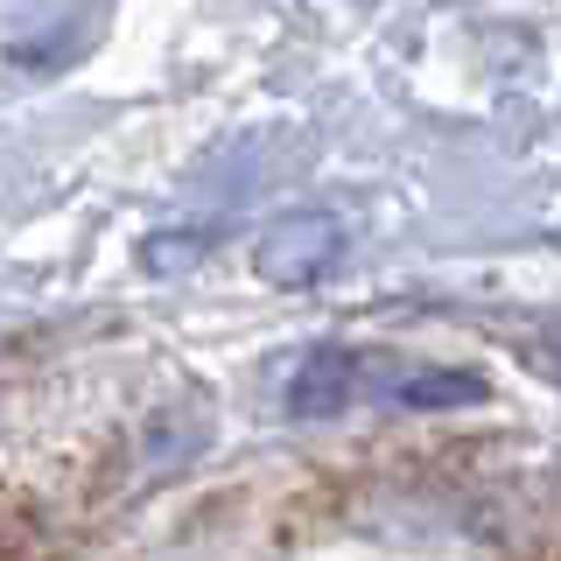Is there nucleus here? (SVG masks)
Segmentation results:
<instances>
[{
    "instance_id": "1",
    "label": "nucleus",
    "mask_w": 561,
    "mask_h": 561,
    "mask_svg": "<svg viewBox=\"0 0 561 561\" xmlns=\"http://www.w3.org/2000/svg\"><path fill=\"white\" fill-rule=\"evenodd\" d=\"M344 253V225L323 218V210H295V218H280L267 239H260V280H274V288H309V280H323L337 267Z\"/></svg>"
},
{
    "instance_id": "2",
    "label": "nucleus",
    "mask_w": 561,
    "mask_h": 561,
    "mask_svg": "<svg viewBox=\"0 0 561 561\" xmlns=\"http://www.w3.org/2000/svg\"><path fill=\"white\" fill-rule=\"evenodd\" d=\"M351 393H358V351L351 344H316L288 379V414H302V421L337 414V408H351Z\"/></svg>"
},
{
    "instance_id": "3",
    "label": "nucleus",
    "mask_w": 561,
    "mask_h": 561,
    "mask_svg": "<svg viewBox=\"0 0 561 561\" xmlns=\"http://www.w3.org/2000/svg\"><path fill=\"white\" fill-rule=\"evenodd\" d=\"M393 408H463V400H484V379L478 373H435V365H414L386 386Z\"/></svg>"
},
{
    "instance_id": "4",
    "label": "nucleus",
    "mask_w": 561,
    "mask_h": 561,
    "mask_svg": "<svg viewBox=\"0 0 561 561\" xmlns=\"http://www.w3.org/2000/svg\"><path fill=\"white\" fill-rule=\"evenodd\" d=\"M35 554V534L22 519H0V561H28Z\"/></svg>"
}]
</instances>
